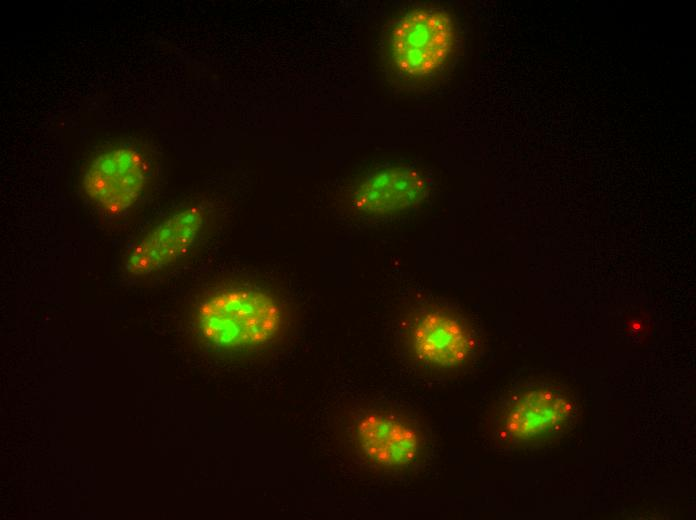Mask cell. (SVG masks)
<instances>
[{
	"instance_id": "3",
	"label": "cell",
	"mask_w": 696,
	"mask_h": 520,
	"mask_svg": "<svg viewBox=\"0 0 696 520\" xmlns=\"http://www.w3.org/2000/svg\"><path fill=\"white\" fill-rule=\"evenodd\" d=\"M148 163L136 148L117 146L101 152L88 165L82 187L86 196L108 215L127 211L141 196Z\"/></svg>"
},
{
	"instance_id": "4",
	"label": "cell",
	"mask_w": 696,
	"mask_h": 520,
	"mask_svg": "<svg viewBox=\"0 0 696 520\" xmlns=\"http://www.w3.org/2000/svg\"><path fill=\"white\" fill-rule=\"evenodd\" d=\"M205 223L206 212L201 206L175 211L136 244L126 259V270L144 276L171 265L195 246Z\"/></svg>"
},
{
	"instance_id": "5",
	"label": "cell",
	"mask_w": 696,
	"mask_h": 520,
	"mask_svg": "<svg viewBox=\"0 0 696 520\" xmlns=\"http://www.w3.org/2000/svg\"><path fill=\"white\" fill-rule=\"evenodd\" d=\"M363 456L382 468H401L413 463L421 451V435L407 420L390 413L363 416L355 428Z\"/></svg>"
},
{
	"instance_id": "6",
	"label": "cell",
	"mask_w": 696,
	"mask_h": 520,
	"mask_svg": "<svg viewBox=\"0 0 696 520\" xmlns=\"http://www.w3.org/2000/svg\"><path fill=\"white\" fill-rule=\"evenodd\" d=\"M427 194L424 177L408 166H391L367 175L354 189L351 202L362 214L384 216L411 209Z\"/></svg>"
},
{
	"instance_id": "8",
	"label": "cell",
	"mask_w": 696,
	"mask_h": 520,
	"mask_svg": "<svg viewBox=\"0 0 696 520\" xmlns=\"http://www.w3.org/2000/svg\"><path fill=\"white\" fill-rule=\"evenodd\" d=\"M570 411L571 403L558 391L533 389L509 404L504 412L503 428L515 440H531L559 428Z\"/></svg>"
},
{
	"instance_id": "7",
	"label": "cell",
	"mask_w": 696,
	"mask_h": 520,
	"mask_svg": "<svg viewBox=\"0 0 696 520\" xmlns=\"http://www.w3.org/2000/svg\"><path fill=\"white\" fill-rule=\"evenodd\" d=\"M412 348L423 363L451 368L462 364L472 349V338L465 324L442 310H427L413 324Z\"/></svg>"
},
{
	"instance_id": "1",
	"label": "cell",
	"mask_w": 696,
	"mask_h": 520,
	"mask_svg": "<svg viewBox=\"0 0 696 520\" xmlns=\"http://www.w3.org/2000/svg\"><path fill=\"white\" fill-rule=\"evenodd\" d=\"M200 335L223 351H252L270 344L282 332L281 306L269 292L252 286L223 289L198 306Z\"/></svg>"
},
{
	"instance_id": "2",
	"label": "cell",
	"mask_w": 696,
	"mask_h": 520,
	"mask_svg": "<svg viewBox=\"0 0 696 520\" xmlns=\"http://www.w3.org/2000/svg\"><path fill=\"white\" fill-rule=\"evenodd\" d=\"M450 15L440 9H417L394 26L389 53L403 75L422 77L436 72L446 62L453 46Z\"/></svg>"
}]
</instances>
